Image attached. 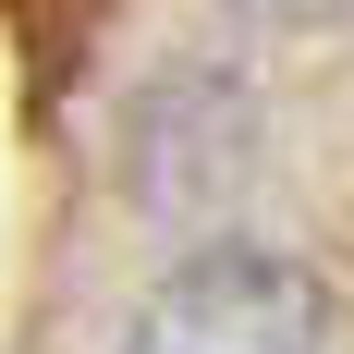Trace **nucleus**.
Here are the masks:
<instances>
[{
  "instance_id": "nucleus-1",
  "label": "nucleus",
  "mask_w": 354,
  "mask_h": 354,
  "mask_svg": "<svg viewBox=\"0 0 354 354\" xmlns=\"http://www.w3.org/2000/svg\"><path fill=\"white\" fill-rule=\"evenodd\" d=\"M318 342L330 293L281 245H196L122 330V354H318Z\"/></svg>"
},
{
  "instance_id": "nucleus-2",
  "label": "nucleus",
  "mask_w": 354,
  "mask_h": 354,
  "mask_svg": "<svg viewBox=\"0 0 354 354\" xmlns=\"http://www.w3.org/2000/svg\"><path fill=\"white\" fill-rule=\"evenodd\" d=\"M245 12H269V25H330L342 0H245Z\"/></svg>"
}]
</instances>
